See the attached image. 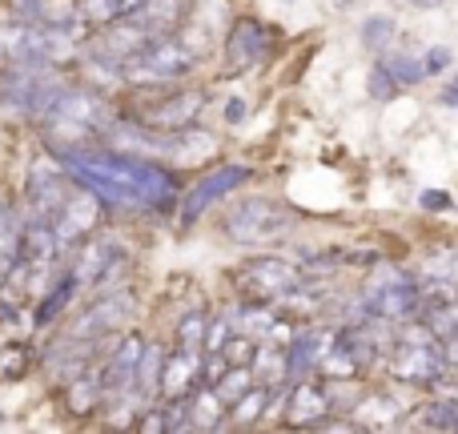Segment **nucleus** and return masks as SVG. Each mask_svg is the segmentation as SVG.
<instances>
[{"instance_id": "nucleus-17", "label": "nucleus", "mask_w": 458, "mask_h": 434, "mask_svg": "<svg viewBox=\"0 0 458 434\" xmlns=\"http://www.w3.org/2000/svg\"><path fill=\"white\" fill-rule=\"evenodd\" d=\"M141 354H145V338H141V334H125V342H121V346H113V354L105 358V366H101L105 398H117V395H129V390H133Z\"/></svg>"}, {"instance_id": "nucleus-26", "label": "nucleus", "mask_w": 458, "mask_h": 434, "mask_svg": "<svg viewBox=\"0 0 458 434\" xmlns=\"http://www.w3.org/2000/svg\"><path fill=\"white\" fill-rule=\"evenodd\" d=\"M382 64L390 69V77L398 81V89H414L427 81V69H422V53H403V48H386L382 53Z\"/></svg>"}, {"instance_id": "nucleus-23", "label": "nucleus", "mask_w": 458, "mask_h": 434, "mask_svg": "<svg viewBox=\"0 0 458 434\" xmlns=\"http://www.w3.org/2000/svg\"><path fill=\"white\" fill-rule=\"evenodd\" d=\"M190 406H193V430H217L222 422L229 419V403L217 395L214 382H198L190 395Z\"/></svg>"}, {"instance_id": "nucleus-19", "label": "nucleus", "mask_w": 458, "mask_h": 434, "mask_svg": "<svg viewBox=\"0 0 458 434\" xmlns=\"http://www.w3.org/2000/svg\"><path fill=\"white\" fill-rule=\"evenodd\" d=\"M125 261V245L117 242V237H97V242H85L77 250V261H72V277H77V285H101L105 274H109L113 266H121Z\"/></svg>"}, {"instance_id": "nucleus-13", "label": "nucleus", "mask_w": 458, "mask_h": 434, "mask_svg": "<svg viewBox=\"0 0 458 434\" xmlns=\"http://www.w3.org/2000/svg\"><path fill=\"white\" fill-rule=\"evenodd\" d=\"M250 182V169L245 166H217L209 169L201 182L190 185V193L182 198V221L185 226H193V221H201V214H206L214 201H222L229 190H237V185Z\"/></svg>"}, {"instance_id": "nucleus-30", "label": "nucleus", "mask_w": 458, "mask_h": 434, "mask_svg": "<svg viewBox=\"0 0 458 434\" xmlns=\"http://www.w3.org/2000/svg\"><path fill=\"white\" fill-rule=\"evenodd\" d=\"M394 37H398V24L390 21V16H370V21L362 24V40H366V48H374V53H386L390 45H394Z\"/></svg>"}, {"instance_id": "nucleus-48", "label": "nucleus", "mask_w": 458, "mask_h": 434, "mask_svg": "<svg viewBox=\"0 0 458 434\" xmlns=\"http://www.w3.org/2000/svg\"><path fill=\"white\" fill-rule=\"evenodd\" d=\"M0 422H4V414H0Z\"/></svg>"}, {"instance_id": "nucleus-4", "label": "nucleus", "mask_w": 458, "mask_h": 434, "mask_svg": "<svg viewBox=\"0 0 458 434\" xmlns=\"http://www.w3.org/2000/svg\"><path fill=\"white\" fill-rule=\"evenodd\" d=\"M201 109H206V89L198 85H174V89H153L145 85L141 93L129 101V121L157 133H177V129L198 125Z\"/></svg>"}, {"instance_id": "nucleus-38", "label": "nucleus", "mask_w": 458, "mask_h": 434, "mask_svg": "<svg viewBox=\"0 0 458 434\" xmlns=\"http://www.w3.org/2000/svg\"><path fill=\"white\" fill-rule=\"evenodd\" d=\"M229 334H233V318H229V314L209 318V330H206V346H201V354H206V350H222L229 342Z\"/></svg>"}, {"instance_id": "nucleus-40", "label": "nucleus", "mask_w": 458, "mask_h": 434, "mask_svg": "<svg viewBox=\"0 0 458 434\" xmlns=\"http://www.w3.org/2000/svg\"><path fill=\"white\" fill-rule=\"evenodd\" d=\"M137 427L141 430H165V406H145V414L137 419Z\"/></svg>"}, {"instance_id": "nucleus-5", "label": "nucleus", "mask_w": 458, "mask_h": 434, "mask_svg": "<svg viewBox=\"0 0 458 434\" xmlns=\"http://www.w3.org/2000/svg\"><path fill=\"white\" fill-rule=\"evenodd\" d=\"M293 209L274 198H245L222 217V234L237 245H274L293 229Z\"/></svg>"}, {"instance_id": "nucleus-31", "label": "nucleus", "mask_w": 458, "mask_h": 434, "mask_svg": "<svg viewBox=\"0 0 458 434\" xmlns=\"http://www.w3.org/2000/svg\"><path fill=\"white\" fill-rule=\"evenodd\" d=\"M21 261V229L13 226V217L0 226V285H4V277L13 274V266Z\"/></svg>"}, {"instance_id": "nucleus-32", "label": "nucleus", "mask_w": 458, "mask_h": 434, "mask_svg": "<svg viewBox=\"0 0 458 434\" xmlns=\"http://www.w3.org/2000/svg\"><path fill=\"white\" fill-rule=\"evenodd\" d=\"M206 330H209V314H201V310L185 314L182 322H177V346L201 350V346H206Z\"/></svg>"}, {"instance_id": "nucleus-42", "label": "nucleus", "mask_w": 458, "mask_h": 434, "mask_svg": "<svg viewBox=\"0 0 458 434\" xmlns=\"http://www.w3.org/2000/svg\"><path fill=\"white\" fill-rule=\"evenodd\" d=\"M443 358H446V366H451V370H458V334H451V338L443 342Z\"/></svg>"}, {"instance_id": "nucleus-47", "label": "nucleus", "mask_w": 458, "mask_h": 434, "mask_svg": "<svg viewBox=\"0 0 458 434\" xmlns=\"http://www.w3.org/2000/svg\"><path fill=\"white\" fill-rule=\"evenodd\" d=\"M8 314H13V310H8V302H0V326L8 322Z\"/></svg>"}, {"instance_id": "nucleus-3", "label": "nucleus", "mask_w": 458, "mask_h": 434, "mask_svg": "<svg viewBox=\"0 0 458 434\" xmlns=\"http://www.w3.org/2000/svg\"><path fill=\"white\" fill-rule=\"evenodd\" d=\"M81 29L77 21H0V64L24 69V64H61L77 53Z\"/></svg>"}, {"instance_id": "nucleus-11", "label": "nucleus", "mask_w": 458, "mask_h": 434, "mask_svg": "<svg viewBox=\"0 0 458 434\" xmlns=\"http://www.w3.org/2000/svg\"><path fill=\"white\" fill-rule=\"evenodd\" d=\"M72 177L64 166H48V161H40V166L29 169V185H24V214L37 217V221H53L56 209L64 206V198L72 193Z\"/></svg>"}, {"instance_id": "nucleus-36", "label": "nucleus", "mask_w": 458, "mask_h": 434, "mask_svg": "<svg viewBox=\"0 0 458 434\" xmlns=\"http://www.w3.org/2000/svg\"><path fill=\"white\" fill-rule=\"evenodd\" d=\"M366 89H370V97H374V101H390V97L398 93V81L390 77V69L378 61V64H374V69H370V85H366Z\"/></svg>"}, {"instance_id": "nucleus-20", "label": "nucleus", "mask_w": 458, "mask_h": 434, "mask_svg": "<svg viewBox=\"0 0 458 434\" xmlns=\"http://www.w3.org/2000/svg\"><path fill=\"white\" fill-rule=\"evenodd\" d=\"M201 350L177 346L174 354H165V366H161V398H185L193 395V387L201 382Z\"/></svg>"}, {"instance_id": "nucleus-15", "label": "nucleus", "mask_w": 458, "mask_h": 434, "mask_svg": "<svg viewBox=\"0 0 458 434\" xmlns=\"http://www.w3.org/2000/svg\"><path fill=\"white\" fill-rule=\"evenodd\" d=\"M330 411L334 398L326 382H290V390H285V427H318L322 419H330Z\"/></svg>"}, {"instance_id": "nucleus-41", "label": "nucleus", "mask_w": 458, "mask_h": 434, "mask_svg": "<svg viewBox=\"0 0 458 434\" xmlns=\"http://www.w3.org/2000/svg\"><path fill=\"white\" fill-rule=\"evenodd\" d=\"M419 206L422 209H446V206H451V198H446V193H438V190H427L419 198Z\"/></svg>"}, {"instance_id": "nucleus-46", "label": "nucleus", "mask_w": 458, "mask_h": 434, "mask_svg": "<svg viewBox=\"0 0 458 434\" xmlns=\"http://www.w3.org/2000/svg\"><path fill=\"white\" fill-rule=\"evenodd\" d=\"M8 217H13V214H8V201H4V198H0V226H4V221H8Z\"/></svg>"}, {"instance_id": "nucleus-6", "label": "nucleus", "mask_w": 458, "mask_h": 434, "mask_svg": "<svg viewBox=\"0 0 458 434\" xmlns=\"http://www.w3.org/2000/svg\"><path fill=\"white\" fill-rule=\"evenodd\" d=\"M193 64H198V53H193L185 40L161 37V40H153V45H145L141 53L125 56V61H121V77L133 89L169 85V81H182Z\"/></svg>"}, {"instance_id": "nucleus-39", "label": "nucleus", "mask_w": 458, "mask_h": 434, "mask_svg": "<svg viewBox=\"0 0 458 434\" xmlns=\"http://www.w3.org/2000/svg\"><path fill=\"white\" fill-rule=\"evenodd\" d=\"M454 64V53L446 45H430L427 53H422V69H427V77H438V72H446Z\"/></svg>"}, {"instance_id": "nucleus-21", "label": "nucleus", "mask_w": 458, "mask_h": 434, "mask_svg": "<svg viewBox=\"0 0 458 434\" xmlns=\"http://www.w3.org/2000/svg\"><path fill=\"white\" fill-rule=\"evenodd\" d=\"M61 253V237H56L53 221H37V217H24L21 226V258L32 266V274L48 269Z\"/></svg>"}, {"instance_id": "nucleus-45", "label": "nucleus", "mask_w": 458, "mask_h": 434, "mask_svg": "<svg viewBox=\"0 0 458 434\" xmlns=\"http://www.w3.org/2000/svg\"><path fill=\"white\" fill-rule=\"evenodd\" d=\"M403 4H411V8H443L446 0H403Z\"/></svg>"}, {"instance_id": "nucleus-2", "label": "nucleus", "mask_w": 458, "mask_h": 434, "mask_svg": "<svg viewBox=\"0 0 458 434\" xmlns=\"http://www.w3.org/2000/svg\"><path fill=\"white\" fill-rule=\"evenodd\" d=\"M45 133L48 149L53 153H69V149H85L97 137H109L113 129V109L97 89H77L64 85V93L48 105V113L37 121Z\"/></svg>"}, {"instance_id": "nucleus-25", "label": "nucleus", "mask_w": 458, "mask_h": 434, "mask_svg": "<svg viewBox=\"0 0 458 434\" xmlns=\"http://www.w3.org/2000/svg\"><path fill=\"white\" fill-rule=\"evenodd\" d=\"M269 398H274V387H266V382H253V387L233 403V411H229V422H237V427H253V422H261V419H266V411H269Z\"/></svg>"}, {"instance_id": "nucleus-37", "label": "nucleus", "mask_w": 458, "mask_h": 434, "mask_svg": "<svg viewBox=\"0 0 458 434\" xmlns=\"http://www.w3.org/2000/svg\"><path fill=\"white\" fill-rule=\"evenodd\" d=\"M8 8L24 21H53V0H8Z\"/></svg>"}, {"instance_id": "nucleus-34", "label": "nucleus", "mask_w": 458, "mask_h": 434, "mask_svg": "<svg viewBox=\"0 0 458 434\" xmlns=\"http://www.w3.org/2000/svg\"><path fill=\"white\" fill-rule=\"evenodd\" d=\"M165 430H174V434L193 430V406H190V395H185V398H174V403L165 406Z\"/></svg>"}, {"instance_id": "nucleus-10", "label": "nucleus", "mask_w": 458, "mask_h": 434, "mask_svg": "<svg viewBox=\"0 0 458 434\" xmlns=\"http://www.w3.org/2000/svg\"><path fill=\"white\" fill-rule=\"evenodd\" d=\"M269 53H274V32H269V24L258 21V16H237L225 32L222 69L229 77H237V72H250V69H258V64H266Z\"/></svg>"}, {"instance_id": "nucleus-9", "label": "nucleus", "mask_w": 458, "mask_h": 434, "mask_svg": "<svg viewBox=\"0 0 458 434\" xmlns=\"http://www.w3.org/2000/svg\"><path fill=\"white\" fill-rule=\"evenodd\" d=\"M233 277L242 285L245 302H266V306H282L306 282V274L282 258H250V261H242V269Z\"/></svg>"}, {"instance_id": "nucleus-14", "label": "nucleus", "mask_w": 458, "mask_h": 434, "mask_svg": "<svg viewBox=\"0 0 458 434\" xmlns=\"http://www.w3.org/2000/svg\"><path fill=\"white\" fill-rule=\"evenodd\" d=\"M97 214H101V198H97L93 190H85V185H72V193L64 198V206L56 209V217H53V229H56V237H61V250L85 242L97 226Z\"/></svg>"}, {"instance_id": "nucleus-29", "label": "nucleus", "mask_w": 458, "mask_h": 434, "mask_svg": "<svg viewBox=\"0 0 458 434\" xmlns=\"http://www.w3.org/2000/svg\"><path fill=\"white\" fill-rule=\"evenodd\" d=\"M253 382H258V379H253V366H229V370L222 374V379H217L214 382V387H217V395H222L225 398V403L229 406H233L237 403V398H242L245 395V390H250L253 387Z\"/></svg>"}, {"instance_id": "nucleus-1", "label": "nucleus", "mask_w": 458, "mask_h": 434, "mask_svg": "<svg viewBox=\"0 0 458 434\" xmlns=\"http://www.w3.org/2000/svg\"><path fill=\"white\" fill-rule=\"evenodd\" d=\"M69 177L85 190H93L105 206H125V209H169L182 198L177 174L161 169L157 161L137 157V153L121 149H69L56 153Z\"/></svg>"}, {"instance_id": "nucleus-22", "label": "nucleus", "mask_w": 458, "mask_h": 434, "mask_svg": "<svg viewBox=\"0 0 458 434\" xmlns=\"http://www.w3.org/2000/svg\"><path fill=\"white\" fill-rule=\"evenodd\" d=\"M354 422L358 427H374V430H390V427H398V422L406 419V406L398 403L394 395H366V398H358L354 403Z\"/></svg>"}, {"instance_id": "nucleus-27", "label": "nucleus", "mask_w": 458, "mask_h": 434, "mask_svg": "<svg viewBox=\"0 0 458 434\" xmlns=\"http://www.w3.org/2000/svg\"><path fill=\"white\" fill-rule=\"evenodd\" d=\"M77 290H81V285H77V277H72V269H64V274L56 277V285L48 290V298L37 306V326L56 322V318H61V310L69 306V298H72Z\"/></svg>"}, {"instance_id": "nucleus-35", "label": "nucleus", "mask_w": 458, "mask_h": 434, "mask_svg": "<svg viewBox=\"0 0 458 434\" xmlns=\"http://www.w3.org/2000/svg\"><path fill=\"white\" fill-rule=\"evenodd\" d=\"M81 16H85V24H113L117 21V4H113V0H81Z\"/></svg>"}, {"instance_id": "nucleus-24", "label": "nucleus", "mask_w": 458, "mask_h": 434, "mask_svg": "<svg viewBox=\"0 0 458 434\" xmlns=\"http://www.w3.org/2000/svg\"><path fill=\"white\" fill-rule=\"evenodd\" d=\"M64 398H69V411L72 414H93L97 406H101V398H105L101 370H93V366H89L85 374H77L72 382H64Z\"/></svg>"}, {"instance_id": "nucleus-33", "label": "nucleus", "mask_w": 458, "mask_h": 434, "mask_svg": "<svg viewBox=\"0 0 458 434\" xmlns=\"http://www.w3.org/2000/svg\"><path fill=\"white\" fill-rule=\"evenodd\" d=\"M258 346H261L258 338H250V334H237V338H229L222 350H225L229 366H253V354H258Z\"/></svg>"}, {"instance_id": "nucleus-18", "label": "nucleus", "mask_w": 458, "mask_h": 434, "mask_svg": "<svg viewBox=\"0 0 458 434\" xmlns=\"http://www.w3.org/2000/svg\"><path fill=\"white\" fill-rule=\"evenodd\" d=\"M330 338H334V330H298L293 334V338L285 342V382L314 379Z\"/></svg>"}, {"instance_id": "nucleus-28", "label": "nucleus", "mask_w": 458, "mask_h": 434, "mask_svg": "<svg viewBox=\"0 0 458 434\" xmlns=\"http://www.w3.org/2000/svg\"><path fill=\"white\" fill-rule=\"evenodd\" d=\"M161 366H165V354L145 342V354H141V362H137V382H133V390L141 398H157L161 395Z\"/></svg>"}, {"instance_id": "nucleus-44", "label": "nucleus", "mask_w": 458, "mask_h": 434, "mask_svg": "<svg viewBox=\"0 0 458 434\" xmlns=\"http://www.w3.org/2000/svg\"><path fill=\"white\" fill-rule=\"evenodd\" d=\"M242 117H245V101H229L225 105V121H233V125H237Z\"/></svg>"}, {"instance_id": "nucleus-7", "label": "nucleus", "mask_w": 458, "mask_h": 434, "mask_svg": "<svg viewBox=\"0 0 458 434\" xmlns=\"http://www.w3.org/2000/svg\"><path fill=\"white\" fill-rule=\"evenodd\" d=\"M64 93V81L56 77V64H24V69H8L4 85H0V101L13 109L29 113L32 121H40L48 113V105Z\"/></svg>"}, {"instance_id": "nucleus-16", "label": "nucleus", "mask_w": 458, "mask_h": 434, "mask_svg": "<svg viewBox=\"0 0 458 434\" xmlns=\"http://www.w3.org/2000/svg\"><path fill=\"white\" fill-rule=\"evenodd\" d=\"M182 16H185V0H141L133 13H125L121 21L133 24L145 40H161V37H177L182 29Z\"/></svg>"}, {"instance_id": "nucleus-12", "label": "nucleus", "mask_w": 458, "mask_h": 434, "mask_svg": "<svg viewBox=\"0 0 458 434\" xmlns=\"http://www.w3.org/2000/svg\"><path fill=\"white\" fill-rule=\"evenodd\" d=\"M129 314H133V294L129 290H109V294H101V298L89 302L85 314H81L64 334L97 342V338H105V334H117L121 326L129 322Z\"/></svg>"}, {"instance_id": "nucleus-8", "label": "nucleus", "mask_w": 458, "mask_h": 434, "mask_svg": "<svg viewBox=\"0 0 458 434\" xmlns=\"http://www.w3.org/2000/svg\"><path fill=\"white\" fill-rule=\"evenodd\" d=\"M362 294L370 302L374 318H390V322L422 318V302H427L419 274H406V269H386V274L370 277Z\"/></svg>"}, {"instance_id": "nucleus-43", "label": "nucleus", "mask_w": 458, "mask_h": 434, "mask_svg": "<svg viewBox=\"0 0 458 434\" xmlns=\"http://www.w3.org/2000/svg\"><path fill=\"white\" fill-rule=\"evenodd\" d=\"M438 101H443V105H451V109H458V77H454L451 85L443 89V93H438Z\"/></svg>"}]
</instances>
